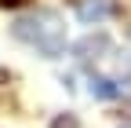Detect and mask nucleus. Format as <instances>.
Masks as SVG:
<instances>
[{"instance_id": "obj_2", "label": "nucleus", "mask_w": 131, "mask_h": 128, "mask_svg": "<svg viewBox=\"0 0 131 128\" xmlns=\"http://www.w3.org/2000/svg\"><path fill=\"white\" fill-rule=\"evenodd\" d=\"M109 15H117V4H113V0H80L77 4V19L84 26H98L102 19H109Z\"/></svg>"}, {"instance_id": "obj_6", "label": "nucleus", "mask_w": 131, "mask_h": 128, "mask_svg": "<svg viewBox=\"0 0 131 128\" xmlns=\"http://www.w3.org/2000/svg\"><path fill=\"white\" fill-rule=\"evenodd\" d=\"M22 4H29V0H0V7H22Z\"/></svg>"}, {"instance_id": "obj_4", "label": "nucleus", "mask_w": 131, "mask_h": 128, "mask_svg": "<svg viewBox=\"0 0 131 128\" xmlns=\"http://www.w3.org/2000/svg\"><path fill=\"white\" fill-rule=\"evenodd\" d=\"M91 95H95V99H117L120 84L109 81V77H91Z\"/></svg>"}, {"instance_id": "obj_5", "label": "nucleus", "mask_w": 131, "mask_h": 128, "mask_svg": "<svg viewBox=\"0 0 131 128\" xmlns=\"http://www.w3.org/2000/svg\"><path fill=\"white\" fill-rule=\"evenodd\" d=\"M51 128H77V117H73V114H58V117L51 121Z\"/></svg>"}, {"instance_id": "obj_3", "label": "nucleus", "mask_w": 131, "mask_h": 128, "mask_svg": "<svg viewBox=\"0 0 131 128\" xmlns=\"http://www.w3.org/2000/svg\"><path fill=\"white\" fill-rule=\"evenodd\" d=\"M109 48H113V40H109L106 33H88L84 40L73 48V51H77V59H84V62H88V59H102Z\"/></svg>"}, {"instance_id": "obj_7", "label": "nucleus", "mask_w": 131, "mask_h": 128, "mask_svg": "<svg viewBox=\"0 0 131 128\" xmlns=\"http://www.w3.org/2000/svg\"><path fill=\"white\" fill-rule=\"evenodd\" d=\"M120 73H127V77H131V55H124V62H120Z\"/></svg>"}, {"instance_id": "obj_1", "label": "nucleus", "mask_w": 131, "mask_h": 128, "mask_svg": "<svg viewBox=\"0 0 131 128\" xmlns=\"http://www.w3.org/2000/svg\"><path fill=\"white\" fill-rule=\"evenodd\" d=\"M11 33L22 44L37 48L44 59H55V55L66 51V26L58 19V11H51V7H40L33 15H22V19L11 26Z\"/></svg>"}]
</instances>
